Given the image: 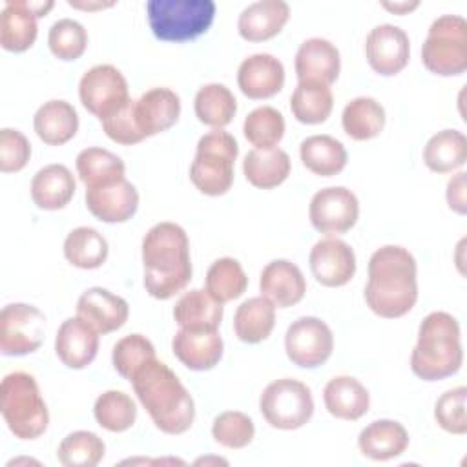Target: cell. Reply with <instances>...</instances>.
<instances>
[{
  "mask_svg": "<svg viewBox=\"0 0 467 467\" xmlns=\"http://www.w3.org/2000/svg\"><path fill=\"white\" fill-rule=\"evenodd\" d=\"M47 46L58 60H77L88 47V31L73 18H60L49 27Z\"/></svg>",
  "mask_w": 467,
  "mask_h": 467,
  "instance_id": "cell-44",
  "label": "cell"
},
{
  "mask_svg": "<svg viewBox=\"0 0 467 467\" xmlns=\"http://www.w3.org/2000/svg\"><path fill=\"white\" fill-rule=\"evenodd\" d=\"M385 108L372 97H356L343 108V131L354 140L378 137L385 128Z\"/></svg>",
  "mask_w": 467,
  "mask_h": 467,
  "instance_id": "cell-37",
  "label": "cell"
},
{
  "mask_svg": "<svg viewBox=\"0 0 467 467\" xmlns=\"http://www.w3.org/2000/svg\"><path fill=\"white\" fill-rule=\"evenodd\" d=\"M77 190L71 170L64 164H47L31 179V199L40 210H60L69 204Z\"/></svg>",
  "mask_w": 467,
  "mask_h": 467,
  "instance_id": "cell-28",
  "label": "cell"
},
{
  "mask_svg": "<svg viewBox=\"0 0 467 467\" xmlns=\"http://www.w3.org/2000/svg\"><path fill=\"white\" fill-rule=\"evenodd\" d=\"M465 401H467V389L463 385L445 390L436 400L434 420L445 432H451V434L467 432Z\"/></svg>",
  "mask_w": 467,
  "mask_h": 467,
  "instance_id": "cell-47",
  "label": "cell"
},
{
  "mask_svg": "<svg viewBox=\"0 0 467 467\" xmlns=\"http://www.w3.org/2000/svg\"><path fill=\"white\" fill-rule=\"evenodd\" d=\"M99 352V332L82 317H67L57 330L55 354L67 368H86Z\"/></svg>",
  "mask_w": 467,
  "mask_h": 467,
  "instance_id": "cell-18",
  "label": "cell"
},
{
  "mask_svg": "<svg viewBox=\"0 0 467 467\" xmlns=\"http://www.w3.org/2000/svg\"><path fill=\"white\" fill-rule=\"evenodd\" d=\"M93 416L102 429L124 432L137 421V405L131 396L122 390H106L95 400Z\"/></svg>",
  "mask_w": 467,
  "mask_h": 467,
  "instance_id": "cell-41",
  "label": "cell"
},
{
  "mask_svg": "<svg viewBox=\"0 0 467 467\" xmlns=\"http://www.w3.org/2000/svg\"><path fill=\"white\" fill-rule=\"evenodd\" d=\"M155 358L153 343L142 334H128L120 337L111 350L113 368L124 378L131 379V376L150 359Z\"/></svg>",
  "mask_w": 467,
  "mask_h": 467,
  "instance_id": "cell-45",
  "label": "cell"
},
{
  "mask_svg": "<svg viewBox=\"0 0 467 467\" xmlns=\"http://www.w3.org/2000/svg\"><path fill=\"white\" fill-rule=\"evenodd\" d=\"M75 168L78 179L86 184V188L109 186L126 179L124 161L113 151L99 146L84 148L75 159Z\"/></svg>",
  "mask_w": 467,
  "mask_h": 467,
  "instance_id": "cell-33",
  "label": "cell"
},
{
  "mask_svg": "<svg viewBox=\"0 0 467 467\" xmlns=\"http://www.w3.org/2000/svg\"><path fill=\"white\" fill-rule=\"evenodd\" d=\"M173 319L182 330L206 332L219 330L223 321V303L208 294L204 288L184 292L173 306Z\"/></svg>",
  "mask_w": 467,
  "mask_h": 467,
  "instance_id": "cell-26",
  "label": "cell"
},
{
  "mask_svg": "<svg viewBox=\"0 0 467 467\" xmlns=\"http://www.w3.org/2000/svg\"><path fill=\"white\" fill-rule=\"evenodd\" d=\"M0 410L7 429L18 440H36L49 425L47 405L29 372H9L0 385Z\"/></svg>",
  "mask_w": 467,
  "mask_h": 467,
  "instance_id": "cell-5",
  "label": "cell"
},
{
  "mask_svg": "<svg viewBox=\"0 0 467 467\" xmlns=\"http://www.w3.org/2000/svg\"><path fill=\"white\" fill-rule=\"evenodd\" d=\"M212 436L219 445L226 449H243L252 443L255 436V425L244 412L224 410L213 418Z\"/></svg>",
  "mask_w": 467,
  "mask_h": 467,
  "instance_id": "cell-46",
  "label": "cell"
},
{
  "mask_svg": "<svg viewBox=\"0 0 467 467\" xmlns=\"http://www.w3.org/2000/svg\"><path fill=\"white\" fill-rule=\"evenodd\" d=\"M259 292L277 308L297 305L306 292V281L297 265L288 259H274L259 277Z\"/></svg>",
  "mask_w": 467,
  "mask_h": 467,
  "instance_id": "cell-20",
  "label": "cell"
},
{
  "mask_svg": "<svg viewBox=\"0 0 467 467\" xmlns=\"http://www.w3.org/2000/svg\"><path fill=\"white\" fill-rule=\"evenodd\" d=\"M367 306L379 317L396 319L412 310L418 301V265L400 244H385L368 259L365 285Z\"/></svg>",
  "mask_w": 467,
  "mask_h": 467,
  "instance_id": "cell-1",
  "label": "cell"
},
{
  "mask_svg": "<svg viewBox=\"0 0 467 467\" xmlns=\"http://www.w3.org/2000/svg\"><path fill=\"white\" fill-rule=\"evenodd\" d=\"M358 447L363 456L374 462H387L407 451L409 432L396 420H376L361 429Z\"/></svg>",
  "mask_w": 467,
  "mask_h": 467,
  "instance_id": "cell-25",
  "label": "cell"
},
{
  "mask_svg": "<svg viewBox=\"0 0 467 467\" xmlns=\"http://www.w3.org/2000/svg\"><path fill=\"white\" fill-rule=\"evenodd\" d=\"M140 405L164 434H182L195 420V403L177 374L157 358L146 361L130 379Z\"/></svg>",
  "mask_w": 467,
  "mask_h": 467,
  "instance_id": "cell-3",
  "label": "cell"
},
{
  "mask_svg": "<svg viewBox=\"0 0 467 467\" xmlns=\"http://www.w3.org/2000/svg\"><path fill=\"white\" fill-rule=\"evenodd\" d=\"M135 120L144 139L170 130L181 115V99L170 88H151L135 100Z\"/></svg>",
  "mask_w": 467,
  "mask_h": 467,
  "instance_id": "cell-19",
  "label": "cell"
},
{
  "mask_svg": "<svg viewBox=\"0 0 467 467\" xmlns=\"http://www.w3.org/2000/svg\"><path fill=\"white\" fill-rule=\"evenodd\" d=\"M77 316L91 325L99 334H109L124 327L130 305L124 297L102 286L84 290L77 301Z\"/></svg>",
  "mask_w": 467,
  "mask_h": 467,
  "instance_id": "cell-17",
  "label": "cell"
},
{
  "mask_svg": "<svg viewBox=\"0 0 467 467\" xmlns=\"http://www.w3.org/2000/svg\"><path fill=\"white\" fill-rule=\"evenodd\" d=\"M275 325V306L265 296L244 299L234 314V332L239 341L257 345L265 341Z\"/></svg>",
  "mask_w": 467,
  "mask_h": 467,
  "instance_id": "cell-32",
  "label": "cell"
},
{
  "mask_svg": "<svg viewBox=\"0 0 467 467\" xmlns=\"http://www.w3.org/2000/svg\"><path fill=\"white\" fill-rule=\"evenodd\" d=\"M467 161V137L460 130H441L423 146V162L434 173H452Z\"/></svg>",
  "mask_w": 467,
  "mask_h": 467,
  "instance_id": "cell-35",
  "label": "cell"
},
{
  "mask_svg": "<svg viewBox=\"0 0 467 467\" xmlns=\"http://www.w3.org/2000/svg\"><path fill=\"white\" fill-rule=\"evenodd\" d=\"M259 410L266 423L279 431H296L314 414V398L306 383L281 378L268 383L259 398Z\"/></svg>",
  "mask_w": 467,
  "mask_h": 467,
  "instance_id": "cell-9",
  "label": "cell"
},
{
  "mask_svg": "<svg viewBox=\"0 0 467 467\" xmlns=\"http://www.w3.org/2000/svg\"><path fill=\"white\" fill-rule=\"evenodd\" d=\"M248 275L243 265L234 257H221L213 261L206 272V290L219 303H228L244 294Z\"/></svg>",
  "mask_w": 467,
  "mask_h": 467,
  "instance_id": "cell-40",
  "label": "cell"
},
{
  "mask_svg": "<svg viewBox=\"0 0 467 467\" xmlns=\"http://www.w3.org/2000/svg\"><path fill=\"white\" fill-rule=\"evenodd\" d=\"M33 128L44 144L62 146L77 135L78 113L67 100L53 99L35 111Z\"/></svg>",
  "mask_w": 467,
  "mask_h": 467,
  "instance_id": "cell-27",
  "label": "cell"
},
{
  "mask_svg": "<svg viewBox=\"0 0 467 467\" xmlns=\"http://www.w3.org/2000/svg\"><path fill=\"white\" fill-rule=\"evenodd\" d=\"M368 66L381 77H392L403 71L410 58L409 35L394 24L372 27L365 40Z\"/></svg>",
  "mask_w": 467,
  "mask_h": 467,
  "instance_id": "cell-14",
  "label": "cell"
},
{
  "mask_svg": "<svg viewBox=\"0 0 467 467\" xmlns=\"http://www.w3.org/2000/svg\"><path fill=\"white\" fill-rule=\"evenodd\" d=\"M334 108V95L330 86L316 80L297 82L292 97L290 109L296 120L303 124L325 122Z\"/></svg>",
  "mask_w": 467,
  "mask_h": 467,
  "instance_id": "cell-39",
  "label": "cell"
},
{
  "mask_svg": "<svg viewBox=\"0 0 467 467\" xmlns=\"http://www.w3.org/2000/svg\"><path fill=\"white\" fill-rule=\"evenodd\" d=\"M106 445L91 431L69 432L57 449V460L64 467H95L102 462Z\"/></svg>",
  "mask_w": 467,
  "mask_h": 467,
  "instance_id": "cell-42",
  "label": "cell"
},
{
  "mask_svg": "<svg viewBox=\"0 0 467 467\" xmlns=\"http://www.w3.org/2000/svg\"><path fill=\"white\" fill-rule=\"evenodd\" d=\"M303 166L319 177H332L343 171L348 155L341 140L330 135H310L299 146Z\"/></svg>",
  "mask_w": 467,
  "mask_h": 467,
  "instance_id": "cell-34",
  "label": "cell"
},
{
  "mask_svg": "<svg viewBox=\"0 0 467 467\" xmlns=\"http://www.w3.org/2000/svg\"><path fill=\"white\" fill-rule=\"evenodd\" d=\"M201 463H204V465H206V463H224V465H226L228 462H226L224 458H212V456H210V458H199V460H195V465H201Z\"/></svg>",
  "mask_w": 467,
  "mask_h": 467,
  "instance_id": "cell-52",
  "label": "cell"
},
{
  "mask_svg": "<svg viewBox=\"0 0 467 467\" xmlns=\"http://www.w3.org/2000/svg\"><path fill=\"white\" fill-rule=\"evenodd\" d=\"M359 217V201L356 193L345 186H328L316 192L308 204L310 224L325 235H339L348 232Z\"/></svg>",
  "mask_w": 467,
  "mask_h": 467,
  "instance_id": "cell-13",
  "label": "cell"
},
{
  "mask_svg": "<svg viewBox=\"0 0 467 467\" xmlns=\"http://www.w3.org/2000/svg\"><path fill=\"white\" fill-rule=\"evenodd\" d=\"M445 197H447V204L452 212L465 215L467 213V197H465V171H458L454 173L449 182H447V190H445Z\"/></svg>",
  "mask_w": 467,
  "mask_h": 467,
  "instance_id": "cell-50",
  "label": "cell"
},
{
  "mask_svg": "<svg viewBox=\"0 0 467 467\" xmlns=\"http://www.w3.org/2000/svg\"><path fill=\"white\" fill-rule=\"evenodd\" d=\"M290 18V5L283 0H257L248 4L239 18L237 31L248 42L270 40L281 33Z\"/></svg>",
  "mask_w": 467,
  "mask_h": 467,
  "instance_id": "cell-24",
  "label": "cell"
},
{
  "mask_svg": "<svg viewBox=\"0 0 467 467\" xmlns=\"http://www.w3.org/2000/svg\"><path fill=\"white\" fill-rule=\"evenodd\" d=\"M193 111L199 122L213 130H223L234 120L237 113V100L230 88L219 82H210L195 93Z\"/></svg>",
  "mask_w": 467,
  "mask_h": 467,
  "instance_id": "cell-36",
  "label": "cell"
},
{
  "mask_svg": "<svg viewBox=\"0 0 467 467\" xmlns=\"http://www.w3.org/2000/svg\"><path fill=\"white\" fill-rule=\"evenodd\" d=\"M142 285L155 299H170L192 279L190 241L182 226L171 221L153 224L142 237Z\"/></svg>",
  "mask_w": 467,
  "mask_h": 467,
  "instance_id": "cell-2",
  "label": "cell"
},
{
  "mask_svg": "<svg viewBox=\"0 0 467 467\" xmlns=\"http://www.w3.org/2000/svg\"><path fill=\"white\" fill-rule=\"evenodd\" d=\"M463 363L462 330L449 312H431L418 328L410 354V368L423 381H438L456 374Z\"/></svg>",
  "mask_w": 467,
  "mask_h": 467,
  "instance_id": "cell-4",
  "label": "cell"
},
{
  "mask_svg": "<svg viewBox=\"0 0 467 467\" xmlns=\"http://www.w3.org/2000/svg\"><path fill=\"white\" fill-rule=\"evenodd\" d=\"M423 66L440 77H456L467 69V22L460 15L438 16L421 46Z\"/></svg>",
  "mask_w": 467,
  "mask_h": 467,
  "instance_id": "cell-8",
  "label": "cell"
},
{
  "mask_svg": "<svg viewBox=\"0 0 467 467\" xmlns=\"http://www.w3.org/2000/svg\"><path fill=\"white\" fill-rule=\"evenodd\" d=\"M381 5H383L385 9H389V11H392V13L405 15V13L412 11V9H416L420 4H418V2H394V4H390V2H383Z\"/></svg>",
  "mask_w": 467,
  "mask_h": 467,
  "instance_id": "cell-51",
  "label": "cell"
},
{
  "mask_svg": "<svg viewBox=\"0 0 467 467\" xmlns=\"http://www.w3.org/2000/svg\"><path fill=\"white\" fill-rule=\"evenodd\" d=\"M36 18L27 0H7L0 15V46L11 53L27 51L38 35Z\"/></svg>",
  "mask_w": 467,
  "mask_h": 467,
  "instance_id": "cell-30",
  "label": "cell"
},
{
  "mask_svg": "<svg viewBox=\"0 0 467 467\" xmlns=\"http://www.w3.org/2000/svg\"><path fill=\"white\" fill-rule=\"evenodd\" d=\"M31 157L27 137L13 128L0 130V171L13 173L26 168Z\"/></svg>",
  "mask_w": 467,
  "mask_h": 467,
  "instance_id": "cell-49",
  "label": "cell"
},
{
  "mask_svg": "<svg viewBox=\"0 0 467 467\" xmlns=\"http://www.w3.org/2000/svg\"><path fill=\"white\" fill-rule=\"evenodd\" d=\"M150 29L164 42H188L206 33L215 18L213 0H150Z\"/></svg>",
  "mask_w": 467,
  "mask_h": 467,
  "instance_id": "cell-7",
  "label": "cell"
},
{
  "mask_svg": "<svg viewBox=\"0 0 467 467\" xmlns=\"http://www.w3.org/2000/svg\"><path fill=\"white\" fill-rule=\"evenodd\" d=\"M135 100H128L122 108L108 115L106 119L100 120L104 133L117 144L122 146H131L140 140H144V135L140 133L137 120H135Z\"/></svg>",
  "mask_w": 467,
  "mask_h": 467,
  "instance_id": "cell-48",
  "label": "cell"
},
{
  "mask_svg": "<svg viewBox=\"0 0 467 467\" xmlns=\"http://www.w3.org/2000/svg\"><path fill=\"white\" fill-rule=\"evenodd\" d=\"M78 99L91 115L102 120L130 100L128 80L115 66L97 64L80 77Z\"/></svg>",
  "mask_w": 467,
  "mask_h": 467,
  "instance_id": "cell-11",
  "label": "cell"
},
{
  "mask_svg": "<svg viewBox=\"0 0 467 467\" xmlns=\"http://www.w3.org/2000/svg\"><path fill=\"white\" fill-rule=\"evenodd\" d=\"M237 86L252 100H263L277 95L285 86V67L270 53H254L246 57L237 69Z\"/></svg>",
  "mask_w": 467,
  "mask_h": 467,
  "instance_id": "cell-16",
  "label": "cell"
},
{
  "mask_svg": "<svg viewBox=\"0 0 467 467\" xmlns=\"http://www.w3.org/2000/svg\"><path fill=\"white\" fill-rule=\"evenodd\" d=\"M239 155L235 137L224 130H212L204 133L195 150L190 166V179L193 186L210 197L224 195L234 184V166Z\"/></svg>",
  "mask_w": 467,
  "mask_h": 467,
  "instance_id": "cell-6",
  "label": "cell"
},
{
  "mask_svg": "<svg viewBox=\"0 0 467 467\" xmlns=\"http://www.w3.org/2000/svg\"><path fill=\"white\" fill-rule=\"evenodd\" d=\"M294 67L299 82L316 80L330 86L339 77L341 57L330 40L312 36L297 47Z\"/></svg>",
  "mask_w": 467,
  "mask_h": 467,
  "instance_id": "cell-22",
  "label": "cell"
},
{
  "mask_svg": "<svg viewBox=\"0 0 467 467\" xmlns=\"http://www.w3.org/2000/svg\"><path fill=\"white\" fill-rule=\"evenodd\" d=\"M290 155L281 148L250 150L243 161V173L246 181L261 190H272L283 184L290 175Z\"/></svg>",
  "mask_w": 467,
  "mask_h": 467,
  "instance_id": "cell-31",
  "label": "cell"
},
{
  "mask_svg": "<svg viewBox=\"0 0 467 467\" xmlns=\"http://www.w3.org/2000/svg\"><path fill=\"white\" fill-rule=\"evenodd\" d=\"M308 265L319 285L337 288L345 286L354 277L356 254L348 243L328 235L312 246Z\"/></svg>",
  "mask_w": 467,
  "mask_h": 467,
  "instance_id": "cell-15",
  "label": "cell"
},
{
  "mask_svg": "<svg viewBox=\"0 0 467 467\" xmlns=\"http://www.w3.org/2000/svg\"><path fill=\"white\" fill-rule=\"evenodd\" d=\"M243 133L257 150L275 148L285 135V117L272 106H259L244 117Z\"/></svg>",
  "mask_w": 467,
  "mask_h": 467,
  "instance_id": "cell-43",
  "label": "cell"
},
{
  "mask_svg": "<svg viewBox=\"0 0 467 467\" xmlns=\"http://www.w3.org/2000/svg\"><path fill=\"white\" fill-rule=\"evenodd\" d=\"M86 206L102 223H126L139 208V192L128 179L109 186L86 188Z\"/></svg>",
  "mask_w": 467,
  "mask_h": 467,
  "instance_id": "cell-21",
  "label": "cell"
},
{
  "mask_svg": "<svg viewBox=\"0 0 467 467\" xmlns=\"http://www.w3.org/2000/svg\"><path fill=\"white\" fill-rule=\"evenodd\" d=\"M334 350L330 327L316 316H301L292 321L285 334V352L301 368L321 367Z\"/></svg>",
  "mask_w": 467,
  "mask_h": 467,
  "instance_id": "cell-12",
  "label": "cell"
},
{
  "mask_svg": "<svg viewBox=\"0 0 467 467\" xmlns=\"http://www.w3.org/2000/svg\"><path fill=\"white\" fill-rule=\"evenodd\" d=\"M323 401L334 418L347 421L363 418L370 407L368 390L352 376L332 378L323 389Z\"/></svg>",
  "mask_w": 467,
  "mask_h": 467,
  "instance_id": "cell-29",
  "label": "cell"
},
{
  "mask_svg": "<svg viewBox=\"0 0 467 467\" xmlns=\"http://www.w3.org/2000/svg\"><path fill=\"white\" fill-rule=\"evenodd\" d=\"M62 250L69 265L82 270H93L106 263L109 246L106 237L95 228L78 226L66 235Z\"/></svg>",
  "mask_w": 467,
  "mask_h": 467,
  "instance_id": "cell-38",
  "label": "cell"
},
{
  "mask_svg": "<svg viewBox=\"0 0 467 467\" xmlns=\"http://www.w3.org/2000/svg\"><path fill=\"white\" fill-rule=\"evenodd\" d=\"M46 332V316L33 305L9 303L0 312V352L26 356L40 348Z\"/></svg>",
  "mask_w": 467,
  "mask_h": 467,
  "instance_id": "cell-10",
  "label": "cell"
},
{
  "mask_svg": "<svg viewBox=\"0 0 467 467\" xmlns=\"http://www.w3.org/2000/svg\"><path fill=\"white\" fill-rule=\"evenodd\" d=\"M223 337L219 330L192 332L179 328L171 339L173 356L190 370L204 372L213 368L223 358Z\"/></svg>",
  "mask_w": 467,
  "mask_h": 467,
  "instance_id": "cell-23",
  "label": "cell"
}]
</instances>
